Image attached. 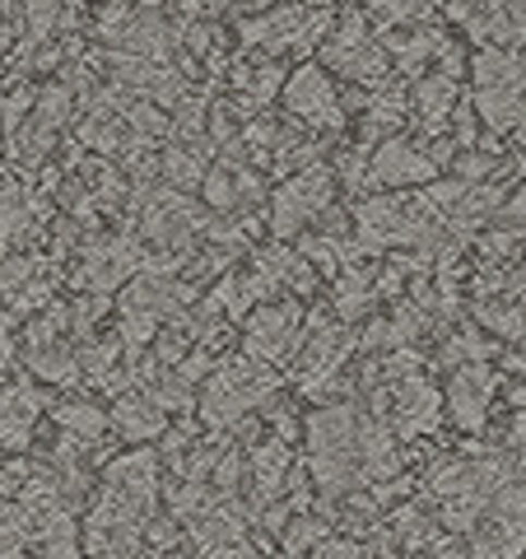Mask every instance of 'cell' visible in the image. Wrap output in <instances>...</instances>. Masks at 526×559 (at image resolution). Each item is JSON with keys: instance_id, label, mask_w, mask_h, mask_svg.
<instances>
[{"instance_id": "cell-20", "label": "cell", "mask_w": 526, "mask_h": 559, "mask_svg": "<svg viewBox=\"0 0 526 559\" xmlns=\"http://www.w3.org/2000/svg\"><path fill=\"white\" fill-rule=\"evenodd\" d=\"M61 20V0H24V24H28V43H43Z\"/></svg>"}, {"instance_id": "cell-17", "label": "cell", "mask_w": 526, "mask_h": 559, "mask_svg": "<svg viewBox=\"0 0 526 559\" xmlns=\"http://www.w3.org/2000/svg\"><path fill=\"white\" fill-rule=\"evenodd\" d=\"M164 173H168V182L178 187V191L201 187V178H205L196 150H168V154H164Z\"/></svg>"}, {"instance_id": "cell-30", "label": "cell", "mask_w": 526, "mask_h": 559, "mask_svg": "<svg viewBox=\"0 0 526 559\" xmlns=\"http://www.w3.org/2000/svg\"><path fill=\"white\" fill-rule=\"evenodd\" d=\"M298 5H336V0H298Z\"/></svg>"}, {"instance_id": "cell-4", "label": "cell", "mask_w": 526, "mask_h": 559, "mask_svg": "<svg viewBox=\"0 0 526 559\" xmlns=\"http://www.w3.org/2000/svg\"><path fill=\"white\" fill-rule=\"evenodd\" d=\"M275 382L266 373H252V364H234V369H219L210 378L205 388V401H201V415L210 425H224V419H238L248 406L271 396Z\"/></svg>"}, {"instance_id": "cell-25", "label": "cell", "mask_w": 526, "mask_h": 559, "mask_svg": "<svg viewBox=\"0 0 526 559\" xmlns=\"http://www.w3.org/2000/svg\"><path fill=\"white\" fill-rule=\"evenodd\" d=\"M457 173H462L466 182H476V178H485V173H489V164H485V159H476V154H466V159L457 164Z\"/></svg>"}, {"instance_id": "cell-28", "label": "cell", "mask_w": 526, "mask_h": 559, "mask_svg": "<svg viewBox=\"0 0 526 559\" xmlns=\"http://www.w3.org/2000/svg\"><path fill=\"white\" fill-rule=\"evenodd\" d=\"M10 43V28H5V5H0V47Z\"/></svg>"}, {"instance_id": "cell-3", "label": "cell", "mask_w": 526, "mask_h": 559, "mask_svg": "<svg viewBox=\"0 0 526 559\" xmlns=\"http://www.w3.org/2000/svg\"><path fill=\"white\" fill-rule=\"evenodd\" d=\"M326 33V14H303L298 5L275 10V14H256V20L238 24L242 43H261L266 51H308Z\"/></svg>"}, {"instance_id": "cell-16", "label": "cell", "mask_w": 526, "mask_h": 559, "mask_svg": "<svg viewBox=\"0 0 526 559\" xmlns=\"http://www.w3.org/2000/svg\"><path fill=\"white\" fill-rule=\"evenodd\" d=\"M57 425L65 433H75V439H98V433L108 429V415L84 406V401H70V406H57Z\"/></svg>"}, {"instance_id": "cell-19", "label": "cell", "mask_w": 526, "mask_h": 559, "mask_svg": "<svg viewBox=\"0 0 526 559\" xmlns=\"http://www.w3.org/2000/svg\"><path fill=\"white\" fill-rule=\"evenodd\" d=\"M331 532H326V522H318V518H294L289 522V532H285V550L289 555H303V550H318L322 540H326Z\"/></svg>"}, {"instance_id": "cell-27", "label": "cell", "mask_w": 526, "mask_h": 559, "mask_svg": "<svg viewBox=\"0 0 526 559\" xmlns=\"http://www.w3.org/2000/svg\"><path fill=\"white\" fill-rule=\"evenodd\" d=\"M248 10H256V14H266V5H275V0H242Z\"/></svg>"}, {"instance_id": "cell-5", "label": "cell", "mask_w": 526, "mask_h": 559, "mask_svg": "<svg viewBox=\"0 0 526 559\" xmlns=\"http://www.w3.org/2000/svg\"><path fill=\"white\" fill-rule=\"evenodd\" d=\"M326 205H331V173L326 168H308L303 178H294L289 187H279L271 224H275V234H298L312 215H322Z\"/></svg>"}, {"instance_id": "cell-11", "label": "cell", "mask_w": 526, "mask_h": 559, "mask_svg": "<svg viewBox=\"0 0 526 559\" xmlns=\"http://www.w3.org/2000/svg\"><path fill=\"white\" fill-rule=\"evenodd\" d=\"M294 336V308H261L248 326V355L252 359H279V349Z\"/></svg>"}, {"instance_id": "cell-9", "label": "cell", "mask_w": 526, "mask_h": 559, "mask_svg": "<svg viewBox=\"0 0 526 559\" xmlns=\"http://www.w3.org/2000/svg\"><path fill=\"white\" fill-rule=\"evenodd\" d=\"M489 388H494V378L480 364H470L452 378V415H457L462 429H480L485 425V411H489Z\"/></svg>"}, {"instance_id": "cell-1", "label": "cell", "mask_w": 526, "mask_h": 559, "mask_svg": "<svg viewBox=\"0 0 526 559\" xmlns=\"http://www.w3.org/2000/svg\"><path fill=\"white\" fill-rule=\"evenodd\" d=\"M363 425L368 419H359V411H349V406H326L308 419V466L318 476L322 495L340 499L359 480H368Z\"/></svg>"}, {"instance_id": "cell-15", "label": "cell", "mask_w": 526, "mask_h": 559, "mask_svg": "<svg viewBox=\"0 0 526 559\" xmlns=\"http://www.w3.org/2000/svg\"><path fill=\"white\" fill-rule=\"evenodd\" d=\"M24 229H28V205H24L20 191L5 182V187H0V257H5L14 242L24 238Z\"/></svg>"}, {"instance_id": "cell-10", "label": "cell", "mask_w": 526, "mask_h": 559, "mask_svg": "<svg viewBox=\"0 0 526 559\" xmlns=\"http://www.w3.org/2000/svg\"><path fill=\"white\" fill-rule=\"evenodd\" d=\"M112 425L121 439H131V443H150V439H159L164 433V406L154 396H121L117 401V411H112Z\"/></svg>"}, {"instance_id": "cell-14", "label": "cell", "mask_w": 526, "mask_h": 559, "mask_svg": "<svg viewBox=\"0 0 526 559\" xmlns=\"http://www.w3.org/2000/svg\"><path fill=\"white\" fill-rule=\"evenodd\" d=\"M452 103H457V80L452 75H433L419 84V94H415V112L425 117V127L438 131L443 121L452 117Z\"/></svg>"}, {"instance_id": "cell-6", "label": "cell", "mask_w": 526, "mask_h": 559, "mask_svg": "<svg viewBox=\"0 0 526 559\" xmlns=\"http://www.w3.org/2000/svg\"><path fill=\"white\" fill-rule=\"evenodd\" d=\"M438 178L433 154L415 150L410 140H387L373 159H368V182L373 187H429Z\"/></svg>"}, {"instance_id": "cell-26", "label": "cell", "mask_w": 526, "mask_h": 559, "mask_svg": "<svg viewBox=\"0 0 526 559\" xmlns=\"http://www.w3.org/2000/svg\"><path fill=\"white\" fill-rule=\"evenodd\" d=\"M229 0H182V10L187 14H219Z\"/></svg>"}, {"instance_id": "cell-18", "label": "cell", "mask_w": 526, "mask_h": 559, "mask_svg": "<svg viewBox=\"0 0 526 559\" xmlns=\"http://www.w3.org/2000/svg\"><path fill=\"white\" fill-rule=\"evenodd\" d=\"M65 117H70V94H65V90H57V84H51V90H43L38 108H33V127L51 135V131H57Z\"/></svg>"}, {"instance_id": "cell-12", "label": "cell", "mask_w": 526, "mask_h": 559, "mask_svg": "<svg viewBox=\"0 0 526 559\" xmlns=\"http://www.w3.org/2000/svg\"><path fill=\"white\" fill-rule=\"evenodd\" d=\"M38 411H43V401L33 396L28 388H10L5 396H0V443H5V448H24Z\"/></svg>"}, {"instance_id": "cell-7", "label": "cell", "mask_w": 526, "mask_h": 559, "mask_svg": "<svg viewBox=\"0 0 526 559\" xmlns=\"http://www.w3.org/2000/svg\"><path fill=\"white\" fill-rule=\"evenodd\" d=\"M285 103H289V112H294V117L318 121V127H336V121H340L336 90H331V80H326V70H322V66L294 70L289 84H285Z\"/></svg>"}, {"instance_id": "cell-13", "label": "cell", "mask_w": 526, "mask_h": 559, "mask_svg": "<svg viewBox=\"0 0 526 559\" xmlns=\"http://www.w3.org/2000/svg\"><path fill=\"white\" fill-rule=\"evenodd\" d=\"M396 411H401V429L406 433H425L438 425V396H433V388H425V382H415V378L401 382Z\"/></svg>"}, {"instance_id": "cell-24", "label": "cell", "mask_w": 526, "mask_h": 559, "mask_svg": "<svg viewBox=\"0 0 526 559\" xmlns=\"http://www.w3.org/2000/svg\"><path fill=\"white\" fill-rule=\"evenodd\" d=\"M28 271H33V261H24V257H10V261H0V289L5 294H14L28 280Z\"/></svg>"}, {"instance_id": "cell-22", "label": "cell", "mask_w": 526, "mask_h": 559, "mask_svg": "<svg viewBox=\"0 0 526 559\" xmlns=\"http://www.w3.org/2000/svg\"><path fill=\"white\" fill-rule=\"evenodd\" d=\"M127 121L140 131V140H159V135H168V121H164V112H154L150 103H135V108L127 112Z\"/></svg>"}, {"instance_id": "cell-23", "label": "cell", "mask_w": 526, "mask_h": 559, "mask_svg": "<svg viewBox=\"0 0 526 559\" xmlns=\"http://www.w3.org/2000/svg\"><path fill=\"white\" fill-rule=\"evenodd\" d=\"M312 559H368V550L359 546V540H340V536H326L318 550H312Z\"/></svg>"}, {"instance_id": "cell-8", "label": "cell", "mask_w": 526, "mask_h": 559, "mask_svg": "<svg viewBox=\"0 0 526 559\" xmlns=\"http://www.w3.org/2000/svg\"><path fill=\"white\" fill-rule=\"evenodd\" d=\"M135 266H140V252L131 248V242H98V248H89V257H84V266H80V285L112 289Z\"/></svg>"}, {"instance_id": "cell-29", "label": "cell", "mask_w": 526, "mask_h": 559, "mask_svg": "<svg viewBox=\"0 0 526 559\" xmlns=\"http://www.w3.org/2000/svg\"><path fill=\"white\" fill-rule=\"evenodd\" d=\"M513 401H517V411H526V388H517V392H513Z\"/></svg>"}, {"instance_id": "cell-2", "label": "cell", "mask_w": 526, "mask_h": 559, "mask_svg": "<svg viewBox=\"0 0 526 559\" xmlns=\"http://www.w3.org/2000/svg\"><path fill=\"white\" fill-rule=\"evenodd\" d=\"M470 555L476 559H522L526 555V489L503 485L494 503L470 527Z\"/></svg>"}, {"instance_id": "cell-21", "label": "cell", "mask_w": 526, "mask_h": 559, "mask_svg": "<svg viewBox=\"0 0 526 559\" xmlns=\"http://www.w3.org/2000/svg\"><path fill=\"white\" fill-rule=\"evenodd\" d=\"M205 201L215 205V210H234L238 205V173L224 164V168H215L205 178Z\"/></svg>"}]
</instances>
